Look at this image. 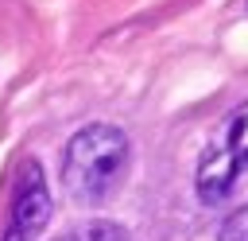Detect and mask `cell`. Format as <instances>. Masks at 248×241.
I'll return each mask as SVG.
<instances>
[{
  "mask_svg": "<svg viewBox=\"0 0 248 241\" xmlns=\"http://www.w3.org/2000/svg\"><path fill=\"white\" fill-rule=\"evenodd\" d=\"M54 241H128V233H124V225H116V222H85V225H78V229L58 233Z\"/></svg>",
  "mask_w": 248,
  "mask_h": 241,
  "instance_id": "cell-4",
  "label": "cell"
},
{
  "mask_svg": "<svg viewBox=\"0 0 248 241\" xmlns=\"http://www.w3.org/2000/svg\"><path fill=\"white\" fill-rule=\"evenodd\" d=\"M128 155H132V144L124 136V128L116 124H85L70 136L66 152H62V187L70 190L74 202H85V206H97L105 202L124 171H128Z\"/></svg>",
  "mask_w": 248,
  "mask_h": 241,
  "instance_id": "cell-1",
  "label": "cell"
},
{
  "mask_svg": "<svg viewBox=\"0 0 248 241\" xmlns=\"http://www.w3.org/2000/svg\"><path fill=\"white\" fill-rule=\"evenodd\" d=\"M248 167V101L221 124V132L209 140V148L198 159L194 190L205 206H217L232 194L240 171Z\"/></svg>",
  "mask_w": 248,
  "mask_h": 241,
  "instance_id": "cell-2",
  "label": "cell"
},
{
  "mask_svg": "<svg viewBox=\"0 0 248 241\" xmlns=\"http://www.w3.org/2000/svg\"><path fill=\"white\" fill-rule=\"evenodd\" d=\"M217 241H248V206H240V210H232V214L225 218Z\"/></svg>",
  "mask_w": 248,
  "mask_h": 241,
  "instance_id": "cell-5",
  "label": "cell"
},
{
  "mask_svg": "<svg viewBox=\"0 0 248 241\" xmlns=\"http://www.w3.org/2000/svg\"><path fill=\"white\" fill-rule=\"evenodd\" d=\"M50 187H46V175L35 159H23L19 163V175H16V190H12V210H8V225L0 233V241H35L43 233V225L50 222Z\"/></svg>",
  "mask_w": 248,
  "mask_h": 241,
  "instance_id": "cell-3",
  "label": "cell"
}]
</instances>
